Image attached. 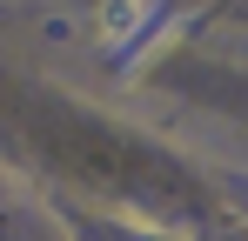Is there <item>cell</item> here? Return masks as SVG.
Instances as JSON below:
<instances>
[{
    "label": "cell",
    "mask_w": 248,
    "mask_h": 241,
    "mask_svg": "<svg viewBox=\"0 0 248 241\" xmlns=\"http://www.w3.org/2000/svg\"><path fill=\"white\" fill-rule=\"evenodd\" d=\"M155 27H161V0H101V7H94V40H101L114 60L134 54Z\"/></svg>",
    "instance_id": "cell-1"
}]
</instances>
